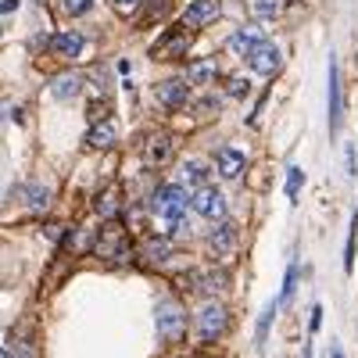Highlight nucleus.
<instances>
[{"label": "nucleus", "mask_w": 358, "mask_h": 358, "mask_svg": "<svg viewBox=\"0 0 358 358\" xmlns=\"http://www.w3.org/2000/svg\"><path fill=\"white\" fill-rule=\"evenodd\" d=\"M219 111H222V97H212V94L201 97V101H197V108H194V115L201 118V122H208V118H215Z\"/></svg>", "instance_id": "28"}, {"label": "nucleus", "mask_w": 358, "mask_h": 358, "mask_svg": "<svg viewBox=\"0 0 358 358\" xmlns=\"http://www.w3.org/2000/svg\"><path fill=\"white\" fill-rule=\"evenodd\" d=\"M204 179H208V162H201V158L183 162V183H190V187H204Z\"/></svg>", "instance_id": "22"}, {"label": "nucleus", "mask_w": 358, "mask_h": 358, "mask_svg": "<svg viewBox=\"0 0 358 358\" xmlns=\"http://www.w3.org/2000/svg\"><path fill=\"white\" fill-rule=\"evenodd\" d=\"M287 11V0H255V15L262 22H276Z\"/></svg>", "instance_id": "24"}, {"label": "nucleus", "mask_w": 358, "mask_h": 358, "mask_svg": "<svg viewBox=\"0 0 358 358\" xmlns=\"http://www.w3.org/2000/svg\"><path fill=\"white\" fill-rule=\"evenodd\" d=\"M273 319H276V301H273V305H265L262 315H258V330H255V344H258V348H265L268 330H273Z\"/></svg>", "instance_id": "23"}, {"label": "nucleus", "mask_w": 358, "mask_h": 358, "mask_svg": "<svg viewBox=\"0 0 358 358\" xmlns=\"http://www.w3.org/2000/svg\"><path fill=\"white\" fill-rule=\"evenodd\" d=\"M187 50H190V33L183 25L165 29V36L151 47V54L158 57V62H179V57H187Z\"/></svg>", "instance_id": "7"}, {"label": "nucleus", "mask_w": 358, "mask_h": 358, "mask_svg": "<svg viewBox=\"0 0 358 358\" xmlns=\"http://www.w3.org/2000/svg\"><path fill=\"white\" fill-rule=\"evenodd\" d=\"M65 248H69L72 255H83V251H90V248H97V236L86 233V229H72V233L65 236Z\"/></svg>", "instance_id": "21"}, {"label": "nucleus", "mask_w": 358, "mask_h": 358, "mask_svg": "<svg viewBox=\"0 0 358 358\" xmlns=\"http://www.w3.org/2000/svg\"><path fill=\"white\" fill-rule=\"evenodd\" d=\"M172 158H176V136H172V133H151V136L143 140L140 162H143L147 169H165Z\"/></svg>", "instance_id": "6"}, {"label": "nucleus", "mask_w": 358, "mask_h": 358, "mask_svg": "<svg viewBox=\"0 0 358 358\" xmlns=\"http://www.w3.org/2000/svg\"><path fill=\"white\" fill-rule=\"evenodd\" d=\"M83 143L90 147V151H111V147L118 143V126H115V118H108V122H97V126H90Z\"/></svg>", "instance_id": "12"}, {"label": "nucleus", "mask_w": 358, "mask_h": 358, "mask_svg": "<svg viewBox=\"0 0 358 358\" xmlns=\"http://www.w3.org/2000/svg\"><path fill=\"white\" fill-rule=\"evenodd\" d=\"M301 358H312V344H305V355Z\"/></svg>", "instance_id": "40"}, {"label": "nucleus", "mask_w": 358, "mask_h": 358, "mask_svg": "<svg viewBox=\"0 0 358 358\" xmlns=\"http://www.w3.org/2000/svg\"><path fill=\"white\" fill-rule=\"evenodd\" d=\"M294 294H297V262L287 265V276H283V290H280V301L276 305H294Z\"/></svg>", "instance_id": "26"}, {"label": "nucleus", "mask_w": 358, "mask_h": 358, "mask_svg": "<svg viewBox=\"0 0 358 358\" xmlns=\"http://www.w3.org/2000/svg\"><path fill=\"white\" fill-rule=\"evenodd\" d=\"M155 101H158L165 111L187 108V101H190V83H187V79H162V83L155 86Z\"/></svg>", "instance_id": "8"}, {"label": "nucleus", "mask_w": 358, "mask_h": 358, "mask_svg": "<svg viewBox=\"0 0 358 358\" xmlns=\"http://www.w3.org/2000/svg\"><path fill=\"white\" fill-rule=\"evenodd\" d=\"M155 208H158V215H162L165 229H172V233L183 229V219H187V190H183V187H172V183L158 187Z\"/></svg>", "instance_id": "2"}, {"label": "nucleus", "mask_w": 358, "mask_h": 358, "mask_svg": "<svg viewBox=\"0 0 358 358\" xmlns=\"http://www.w3.org/2000/svg\"><path fill=\"white\" fill-rule=\"evenodd\" d=\"M0 11H4V15H15V11H18V0H4V4H0Z\"/></svg>", "instance_id": "37"}, {"label": "nucleus", "mask_w": 358, "mask_h": 358, "mask_svg": "<svg viewBox=\"0 0 358 358\" xmlns=\"http://www.w3.org/2000/svg\"><path fill=\"white\" fill-rule=\"evenodd\" d=\"M248 90H251V86H248V79H241V76H233V79L226 83V94H229V97H248Z\"/></svg>", "instance_id": "32"}, {"label": "nucleus", "mask_w": 358, "mask_h": 358, "mask_svg": "<svg viewBox=\"0 0 358 358\" xmlns=\"http://www.w3.org/2000/svg\"><path fill=\"white\" fill-rule=\"evenodd\" d=\"M104 262H126L129 258V233L122 222H104V229L97 233V248H94Z\"/></svg>", "instance_id": "4"}, {"label": "nucleus", "mask_w": 358, "mask_h": 358, "mask_svg": "<svg viewBox=\"0 0 358 358\" xmlns=\"http://www.w3.org/2000/svg\"><path fill=\"white\" fill-rule=\"evenodd\" d=\"M94 208H97V215H101L104 222H115V215L122 212V194H118V187H104Z\"/></svg>", "instance_id": "18"}, {"label": "nucleus", "mask_w": 358, "mask_h": 358, "mask_svg": "<svg viewBox=\"0 0 358 358\" xmlns=\"http://www.w3.org/2000/svg\"><path fill=\"white\" fill-rule=\"evenodd\" d=\"M4 358H40V348L29 344V341L18 344V337L11 334V337H8V348H4Z\"/></svg>", "instance_id": "25"}, {"label": "nucleus", "mask_w": 358, "mask_h": 358, "mask_svg": "<svg viewBox=\"0 0 358 358\" xmlns=\"http://www.w3.org/2000/svg\"><path fill=\"white\" fill-rule=\"evenodd\" d=\"M190 208H194V215L215 222V226L229 219V204H226L222 190H215V187H197L194 197H190Z\"/></svg>", "instance_id": "5"}, {"label": "nucleus", "mask_w": 358, "mask_h": 358, "mask_svg": "<svg viewBox=\"0 0 358 358\" xmlns=\"http://www.w3.org/2000/svg\"><path fill=\"white\" fill-rule=\"evenodd\" d=\"M25 208L33 215H43L47 208H50V190L43 187V183H29L25 187Z\"/></svg>", "instance_id": "20"}, {"label": "nucleus", "mask_w": 358, "mask_h": 358, "mask_svg": "<svg viewBox=\"0 0 358 358\" xmlns=\"http://www.w3.org/2000/svg\"><path fill=\"white\" fill-rule=\"evenodd\" d=\"M319 326H322V305H315L308 315V334H319Z\"/></svg>", "instance_id": "35"}, {"label": "nucleus", "mask_w": 358, "mask_h": 358, "mask_svg": "<svg viewBox=\"0 0 358 358\" xmlns=\"http://www.w3.org/2000/svg\"><path fill=\"white\" fill-rule=\"evenodd\" d=\"M50 47H54L57 54H65V57H79L83 47H86V40H83L79 33H54V36H50Z\"/></svg>", "instance_id": "19"}, {"label": "nucleus", "mask_w": 358, "mask_h": 358, "mask_svg": "<svg viewBox=\"0 0 358 358\" xmlns=\"http://www.w3.org/2000/svg\"><path fill=\"white\" fill-rule=\"evenodd\" d=\"M236 241H241V233H236V226H229V222H219L212 233H208V248H212V255H219V258L233 255Z\"/></svg>", "instance_id": "13"}, {"label": "nucleus", "mask_w": 358, "mask_h": 358, "mask_svg": "<svg viewBox=\"0 0 358 358\" xmlns=\"http://www.w3.org/2000/svg\"><path fill=\"white\" fill-rule=\"evenodd\" d=\"M50 94L57 101H76L83 94V76L79 72H62V76H54L50 79Z\"/></svg>", "instance_id": "14"}, {"label": "nucleus", "mask_w": 358, "mask_h": 358, "mask_svg": "<svg viewBox=\"0 0 358 358\" xmlns=\"http://www.w3.org/2000/svg\"><path fill=\"white\" fill-rule=\"evenodd\" d=\"M219 15H222L219 0H190L183 22H187V29H208V25L219 22Z\"/></svg>", "instance_id": "10"}, {"label": "nucleus", "mask_w": 358, "mask_h": 358, "mask_svg": "<svg viewBox=\"0 0 358 358\" xmlns=\"http://www.w3.org/2000/svg\"><path fill=\"white\" fill-rule=\"evenodd\" d=\"M111 4H115L118 11H133V8L140 4V0H111Z\"/></svg>", "instance_id": "36"}, {"label": "nucleus", "mask_w": 358, "mask_h": 358, "mask_svg": "<svg viewBox=\"0 0 358 358\" xmlns=\"http://www.w3.org/2000/svg\"><path fill=\"white\" fill-rule=\"evenodd\" d=\"M244 165H248V158H244V151H236V147H222L219 158H215V169H219L222 179H236L244 172Z\"/></svg>", "instance_id": "15"}, {"label": "nucleus", "mask_w": 358, "mask_h": 358, "mask_svg": "<svg viewBox=\"0 0 358 358\" xmlns=\"http://www.w3.org/2000/svg\"><path fill=\"white\" fill-rule=\"evenodd\" d=\"M226 330H229V308L222 301H215V297H208V301L197 308V315H194V337L201 344H212Z\"/></svg>", "instance_id": "1"}, {"label": "nucleus", "mask_w": 358, "mask_h": 358, "mask_svg": "<svg viewBox=\"0 0 358 358\" xmlns=\"http://www.w3.org/2000/svg\"><path fill=\"white\" fill-rule=\"evenodd\" d=\"M108 115H111V101H108V97H97L94 104L86 108V118H90L94 126H97V122H108Z\"/></svg>", "instance_id": "29"}, {"label": "nucleus", "mask_w": 358, "mask_h": 358, "mask_svg": "<svg viewBox=\"0 0 358 358\" xmlns=\"http://www.w3.org/2000/svg\"><path fill=\"white\" fill-rule=\"evenodd\" d=\"M262 40H265V36H262V29H258V22H251V25H244V29H236V33L229 36V47H233L236 54H244V57H248V54H251V50H255V47L262 43Z\"/></svg>", "instance_id": "16"}, {"label": "nucleus", "mask_w": 358, "mask_h": 358, "mask_svg": "<svg viewBox=\"0 0 358 358\" xmlns=\"http://www.w3.org/2000/svg\"><path fill=\"white\" fill-rule=\"evenodd\" d=\"M341 115H344V97H341V69L337 57L330 54V136L341 133Z\"/></svg>", "instance_id": "11"}, {"label": "nucleus", "mask_w": 358, "mask_h": 358, "mask_svg": "<svg viewBox=\"0 0 358 358\" xmlns=\"http://www.w3.org/2000/svg\"><path fill=\"white\" fill-rule=\"evenodd\" d=\"M244 62H248L251 72H258V76H265V79H273V76L280 72V62H283V57H280V50L268 43V40H262V43L244 57Z\"/></svg>", "instance_id": "9"}, {"label": "nucleus", "mask_w": 358, "mask_h": 358, "mask_svg": "<svg viewBox=\"0 0 358 358\" xmlns=\"http://www.w3.org/2000/svg\"><path fill=\"white\" fill-rule=\"evenodd\" d=\"M140 255H143L147 265H165V262L176 255V244L165 241V236H155V241H147V244L140 248Z\"/></svg>", "instance_id": "17"}, {"label": "nucleus", "mask_w": 358, "mask_h": 358, "mask_svg": "<svg viewBox=\"0 0 358 358\" xmlns=\"http://www.w3.org/2000/svg\"><path fill=\"white\" fill-rule=\"evenodd\" d=\"M301 183H305V172L297 169V165H290V169H287V197H290V201H297V194H301Z\"/></svg>", "instance_id": "31"}, {"label": "nucleus", "mask_w": 358, "mask_h": 358, "mask_svg": "<svg viewBox=\"0 0 358 358\" xmlns=\"http://www.w3.org/2000/svg\"><path fill=\"white\" fill-rule=\"evenodd\" d=\"M155 326H158V337L162 341H183L187 337V312L176 297H165V301L155 305Z\"/></svg>", "instance_id": "3"}, {"label": "nucleus", "mask_w": 358, "mask_h": 358, "mask_svg": "<svg viewBox=\"0 0 358 358\" xmlns=\"http://www.w3.org/2000/svg\"><path fill=\"white\" fill-rule=\"evenodd\" d=\"M355 236H358V212L351 215V233H348V244H344V273L355 268Z\"/></svg>", "instance_id": "30"}, {"label": "nucleus", "mask_w": 358, "mask_h": 358, "mask_svg": "<svg viewBox=\"0 0 358 358\" xmlns=\"http://www.w3.org/2000/svg\"><path fill=\"white\" fill-rule=\"evenodd\" d=\"M212 76H215V62H197V65L187 69V83H194V86L212 83Z\"/></svg>", "instance_id": "27"}, {"label": "nucleus", "mask_w": 358, "mask_h": 358, "mask_svg": "<svg viewBox=\"0 0 358 358\" xmlns=\"http://www.w3.org/2000/svg\"><path fill=\"white\" fill-rule=\"evenodd\" d=\"M344 169H348V176H355V172H358V162H355V143H344Z\"/></svg>", "instance_id": "34"}, {"label": "nucleus", "mask_w": 358, "mask_h": 358, "mask_svg": "<svg viewBox=\"0 0 358 358\" xmlns=\"http://www.w3.org/2000/svg\"><path fill=\"white\" fill-rule=\"evenodd\" d=\"M330 358H344V351H341V344H330Z\"/></svg>", "instance_id": "39"}, {"label": "nucleus", "mask_w": 358, "mask_h": 358, "mask_svg": "<svg viewBox=\"0 0 358 358\" xmlns=\"http://www.w3.org/2000/svg\"><path fill=\"white\" fill-rule=\"evenodd\" d=\"M90 8H94V0H65V11L69 15H86Z\"/></svg>", "instance_id": "33"}, {"label": "nucleus", "mask_w": 358, "mask_h": 358, "mask_svg": "<svg viewBox=\"0 0 358 358\" xmlns=\"http://www.w3.org/2000/svg\"><path fill=\"white\" fill-rule=\"evenodd\" d=\"M43 43H47V36H43V33H36V36H33V40H29V47H33V50H40V47H43Z\"/></svg>", "instance_id": "38"}]
</instances>
